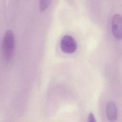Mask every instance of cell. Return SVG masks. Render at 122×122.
Masks as SVG:
<instances>
[{"instance_id": "8992f818", "label": "cell", "mask_w": 122, "mask_h": 122, "mask_svg": "<svg viewBox=\"0 0 122 122\" xmlns=\"http://www.w3.org/2000/svg\"><path fill=\"white\" fill-rule=\"evenodd\" d=\"M88 122H96L94 115L92 112H91L89 114Z\"/></svg>"}, {"instance_id": "5b68a950", "label": "cell", "mask_w": 122, "mask_h": 122, "mask_svg": "<svg viewBox=\"0 0 122 122\" xmlns=\"http://www.w3.org/2000/svg\"><path fill=\"white\" fill-rule=\"evenodd\" d=\"M51 1L48 0H41L40 1V11L41 12L45 10H46L47 7L50 5Z\"/></svg>"}, {"instance_id": "7a4b0ae2", "label": "cell", "mask_w": 122, "mask_h": 122, "mask_svg": "<svg viewBox=\"0 0 122 122\" xmlns=\"http://www.w3.org/2000/svg\"><path fill=\"white\" fill-rule=\"evenodd\" d=\"M60 47L64 52L72 53L77 50V44L72 37L66 35L63 36L61 40Z\"/></svg>"}, {"instance_id": "3957f363", "label": "cell", "mask_w": 122, "mask_h": 122, "mask_svg": "<svg viewBox=\"0 0 122 122\" xmlns=\"http://www.w3.org/2000/svg\"><path fill=\"white\" fill-rule=\"evenodd\" d=\"M122 19L120 14H115L113 16L112 20V33L114 37L118 40H121L122 38Z\"/></svg>"}, {"instance_id": "6da1fadb", "label": "cell", "mask_w": 122, "mask_h": 122, "mask_svg": "<svg viewBox=\"0 0 122 122\" xmlns=\"http://www.w3.org/2000/svg\"><path fill=\"white\" fill-rule=\"evenodd\" d=\"M15 44V38L13 32L7 30L4 34L2 41V51L4 58L10 60L12 57Z\"/></svg>"}, {"instance_id": "277c9868", "label": "cell", "mask_w": 122, "mask_h": 122, "mask_svg": "<svg viewBox=\"0 0 122 122\" xmlns=\"http://www.w3.org/2000/svg\"><path fill=\"white\" fill-rule=\"evenodd\" d=\"M106 112L109 121L114 122L117 119L118 113L116 104L112 101L107 102L106 104Z\"/></svg>"}]
</instances>
